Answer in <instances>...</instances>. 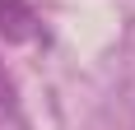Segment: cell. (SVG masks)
Returning <instances> with one entry per match:
<instances>
[{
  "label": "cell",
  "instance_id": "cell-1",
  "mask_svg": "<svg viewBox=\"0 0 135 130\" xmlns=\"http://www.w3.org/2000/svg\"><path fill=\"white\" fill-rule=\"evenodd\" d=\"M37 33V14L28 0H0V37L5 42H28Z\"/></svg>",
  "mask_w": 135,
  "mask_h": 130
}]
</instances>
